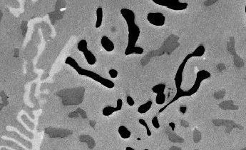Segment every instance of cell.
Returning <instances> with one entry per match:
<instances>
[{
    "label": "cell",
    "instance_id": "cell-1",
    "mask_svg": "<svg viewBox=\"0 0 246 150\" xmlns=\"http://www.w3.org/2000/svg\"><path fill=\"white\" fill-rule=\"evenodd\" d=\"M121 14L126 20L129 29L128 45L125 50V55L130 54H142L144 50L141 47H136V42L140 35V28L135 23V13L129 9H121Z\"/></svg>",
    "mask_w": 246,
    "mask_h": 150
},
{
    "label": "cell",
    "instance_id": "cell-2",
    "mask_svg": "<svg viewBox=\"0 0 246 150\" xmlns=\"http://www.w3.org/2000/svg\"><path fill=\"white\" fill-rule=\"evenodd\" d=\"M65 64H67V65L72 67L75 70H76L77 73L81 75V76L90 77V78H92L94 79V80L99 82L101 85L104 86V87L106 88L112 89L114 87L115 84L113 83L112 81L109 80L108 79L104 78V77L100 76L99 74L95 73L94 72L90 71V70H86L85 69H83V68H81L80 66L78 65L76 61L74 59L71 57V56H68V57L66 59Z\"/></svg>",
    "mask_w": 246,
    "mask_h": 150
},
{
    "label": "cell",
    "instance_id": "cell-3",
    "mask_svg": "<svg viewBox=\"0 0 246 150\" xmlns=\"http://www.w3.org/2000/svg\"><path fill=\"white\" fill-rule=\"evenodd\" d=\"M211 76V75L210 72L206 71V70H200V71L198 72V73L196 74V79H195V83L192 87V88L188 91H184L182 90L181 88L180 89V90H177L176 94L175 95L174 98L172 99V101H170L168 104H166L164 107L161 108V110H159V113L162 112L163 110H165V109L167 107L168 105H170V104H172L173 102L176 101V100H178L179 98H181V97H189V96H191V95L194 94L195 93H196L198 92V90H199V89L200 86V84H201L202 81L205 80V79L210 78Z\"/></svg>",
    "mask_w": 246,
    "mask_h": 150
},
{
    "label": "cell",
    "instance_id": "cell-4",
    "mask_svg": "<svg viewBox=\"0 0 246 150\" xmlns=\"http://www.w3.org/2000/svg\"><path fill=\"white\" fill-rule=\"evenodd\" d=\"M154 3L158 5L164 6L166 7L169 8L172 10L182 11L185 10L188 7V3L186 2H181L178 0H173V1H161V0H153Z\"/></svg>",
    "mask_w": 246,
    "mask_h": 150
},
{
    "label": "cell",
    "instance_id": "cell-5",
    "mask_svg": "<svg viewBox=\"0 0 246 150\" xmlns=\"http://www.w3.org/2000/svg\"><path fill=\"white\" fill-rule=\"evenodd\" d=\"M77 47H78V49L79 51L82 52L84 53V55L85 56L86 62H87L88 65H95V63L96 62V59L94 54L87 49L88 44H87V42H86V40H81L80 42L78 43Z\"/></svg>",
    "mask_w": 246,
    "mask_h": 150
},
{
    "label": "cell",
    "instance_id": "cell-6",
    "mask_svg": "<svg viewBox=\"0 0 246 150\" xmlns=\"http://www.w3.org/2000/svg\"><path fill=\"white\" fill-rule=\"evenodd\" d=\"M147 20L152 25L161 27L165 24L166 18L161 12H150L147 15Z\"/></svg>",
    "mask_w": 246,
    "mask_h": 150
},
{
    "label": "cell",
    "instance_id": "cell-7",
    "mask_svg": "<svg viewBox=\"0 0 246 150\" xmlns=\"http://www.w3.org/2000/svg\"><path fill=\"white\" fill-rule=\"evenodd\" d=\"M123 106V102L121 99H118L117 100V107H112L111 106H107L106 107L104 108L103 111H102V113H103V115L106 116V117H108V116H110L112 115L113 112H117V111H120L122 109Z\"/></svg>",
    "mask_w": 246,
    "mask_h": 150
},
{
    "label": "cell",
    "instance_id": "cell-8",
    "mask_svg": "<svg viewBox=\"0 0 246 150\" xmlns=\"http://www.w3.org/2000/svg\"><path fill=\"white\" fill-rule=\"evenodd\" d=\"M101 44L103 48L106 52H112L114 49V44L110 39L106 36H104L101 40Z\"/></svg>",
    "mask_w": 246,
    "mask_h": 150
},
{
    "label": "cell",
    "instance_id": "cell-9",
    "mask_svg": "<svg viewBox=\"0 0 246 150\" xmlns=\"http://www.w3.org/2000/svg\"><path fill=\"white\" fill-rule=\"evenodd\" d=\"M118 132L121 136V137L124 140L129 139L131 137V131H130L128 129L126 128V127L125 126H120L118 129Z\"/></svg>",
    "mask_w": 246,
    "mask_h": 150
},
{
    "label": "cell",
    "instance_id": "cell-10",
    "mask_svg": "<svg viewBox=\"0 0 246 150\" xmlns=\"http://www.w3.org/2000/svg\"><path fill=\"white\" fill-rule=\"evenodd\" d=\"M152 104H153V102L151 101V100L148 101L146 103L141 104L139 107L138 108V112L140 114L146 113L147 112H149V111L151 110Z\"/></svg>",
    "mask_w": 246,
    "mask_h": 150
},
{
    "label": "cell",
    "instance_id": "cell-11",
    "mask_svg": "<svg viewBox=\"0 0 246 150\" xmlns=\"http://www.w3.org/2000/svg\"><path fill=\"white\" fill-rule=\"evenodd\" d=\"M96 27L99 28L102 24V20H103V9L99 7L96 10Z\"/></svg>",
    "mask_w": 246,
    "mask_h": 150
},
{
    "label": "cell",
    "instance_id": "cell-12",
    "mask_svg": "<svg viewBox=\"0 0 246 150\" xmlns=\"http://www.w3.org/2000/svg\"><path fill=\"white\" fill-rule=\"evenodd\" d=\"M166 85H164V84H159V85H155L154 87H152V92L156 94H162V93H164Z\"/></svg>",
    "mask_w": 246,
    "mask_h": 150
},
{
    "label": "cell",
    "instance_id": "cell-13",
    "mask_svg": "<svg viewBox=\"0 0 246 150\" xmlns=\"http://www.w3.org/2000/svg\"><path fill=\"white\" fill-rule=\"evenodd\" d=\"M206 49H205V47L203 45H200L199 47H198L196 49L194 50V52H192L193 54V56H202L203 55Z\"/></svg>",
    "mask_w": 246,
    "mask_h": 150
},
{
    "label": "cell",
    "instance_id": "cell-14",
    "mask_svg": "<svg viewBox=\"0 0 246 150\" xmlns=\"http://www.w3.org/2000/svg\"><path fill=\"white\" fill-rule=\"evenodd\" d=\"M165 102H166V95L164 93H162V94H158L156 95V102L157 104L161 105V104L165 103Z\"/></svg>",
    "mask_w": 246,
    "mask_h": 150
},
{
    "label": "cell",
    "instance_id": "cell-15",
    "mask_svg": "<svg viewBox=\"0 0 246 150\" xmlns=\"http://www.w3.org/2000/svg\"><path fill=\"white\" fill-rule=\"evenodd\" d=\"M138 122H139V124H140L143 125V126H144V127H146V134H147V135H148V136H151V130H150V129H149V126H148V124H147V123H146V122L144 119H140L139 120H138Z\"/></svg>",
    "mask_w": 246,
    "mask_h": 150
},
{
    "label": "cell",
    "instance_id": "cell-16",
    "mask_svg": "<svg viewBox=\"0 0 246 150\" xmlns=\"http://www.w3.org/2000/svg\"><path fill=\"white\" fill-rule=\"evenodd\" d=\"M152 124H153V126H154L156 129H159V128H160V124H159L158 117H157L156 116V117H154V118H153V119H152Z\"/></svg>",
    "mask_w": 246,
    "mask_h": 150
},
{
    "label": "cell",
    "instance_id": "cell-17",
    "mask_svg": "<svg viewBox=\"0 0 246 150\" xmlns=\"http://www.w3.org/2000/svg\"><path fill=\"white\" fill-rule=\"evenodd\" d=\"M109 75H110L111 78H113V79L117 78V76H118V72H117V70H116V69H110V70H109Z\"/></svg>",
    "mask_w": 246,
    "mask_h": 150
},
{
    "label": "cell",
    "instance_id": "cell-18",
    "mask_svg": "<svg viewBox=\"0 0 246 150\" xmlns=\"http://www.w3.org/2000/svg\"><path fill=\"white\" fill-rule=\"evenodd\" d=\"M126 102H127V104H128L129 106H133L134 104H135V102H134L133 99L131 97H130V96L127 97Z\"/></svg>",
    "mask_w": 246,
    "mask_h": 150
},
{
    "label": "cell",
    "instance_id": "cell-19",
    "mask_svg": "<svg viewBox=\"0 0 246 150\" xmlns=\"http://www.w3.org/2000/svg\"><path fill=\"white\" fill-rule=\"evenodd\" d=\"M180 111H181L183 114H184L186 112V106H181V107H180Z\"/></svg>",
    "mask_w": 246,
    "mask_h": 150
},
{
    "label": "cell",
    "instance_id": "cell-20",
    "mask_svg": "<svg viewBox=\"0 0 246 150\" xmlns=\"http://www.w3.org/2000/svg\"><path fill=\"white\" fill-rule=\"evenodd\" d=\"M169 125L170 126H171V129H172V131H174V129H175V124H174V123H170L169 124Z\"/></svg>",
    "mask_w": 246,
    "mask_h": 150
},
{
    "label": "cell",
    "instance_id": "cell-21",
    "mask_svg": "<svg viewBox=\"0 0 246 150\" xmlns=\"http://www.w3.org/2000/svg\"><path fill=\"white\" fill-rule=\"evenodd\" d=\"M126 150H134V149L132 148V147H127L126 148Z\"/></svg>",
    "mask_w": 246,
    "mask_h": 150
}]
</instances>
